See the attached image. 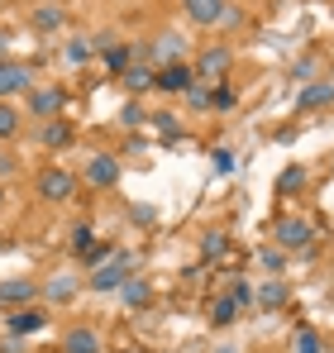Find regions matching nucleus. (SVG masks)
I'll return each mask as SVG.
<instances>
[{
    "label": "nucleus",
    "instance_id": "1",
    "mask_svg": "<svg viewBox=\"0 0 334 353\" xmlns=\"http://www.w3.org/2000/svg\"><path fill=\"white\" fill-rule=\"evenodd\" d=\"M124 277H134V253H110L106 263H96V268H91L86 287H91V292H119V287H124Z\"/></svg>",
    "mask_w": 334,
    "mask_h": 353
},
{
    "label": "nucleus",
    "instance_id": "23",
    "mask_svg": "<svg viewBox=\"0 0 334 353\" xmlns=\"http://www.w3.org/2000/svg\"><path fill=\"white\" fill-rule=\"evenodd\" d=\"M91 53H96V48H91L86 39H67V48H62V58L72 62V67H81V62H91Z\"/></svg>",
    "mask_w": 334,
    "mask_h": 353
},
{
    "label": "nucleus",
    "instance_id": "26",
    "mask_svg": "<svg viewBox=\"0 0 334 353\" xmlns=\"http://www.w3.org/2000/svg\"><path fill=\"white\" fill-rule=\"evenodd\" d=\"M306 186V168H286V172L277 176V191L286 196V191H301Z\"/></svg>",
    "mask_w": 334,
    "mask_h": 353
},
{
    "label": "nucleus",
    "instance_id": "35",
    "mask_svg": "<svg viewBox=\"0 0 334 353\" xmlns=\"http://www.w3.org/2000/svg\"><path fill=\"white\" fill-rule=\"evenodd\" d=\"M119 119H124V124H144V110H139V105H124Z\"/></svg>",
    "mask_w": 334,
    "mask_h": 353
},
{
    "label": "nucleus",
    "instance_id": "29",
    "mask_svg": "<svg viewBox=\"0 0 334 353\" xmlns=\"http://www.w3.org/2000/svg\"><path fill=\"white\" fill-rule=\"evenodd\" d=\"M72 248H77V253H81V258H86V253H91V248H96V234H91V230H86V225H77V230H72Z\"/></svg>",
    "mask_w": 334,
    "mask_h": 353
},
{
    "label": "nucleus",
    "instance_id": "36",
    "mask_svg": "<svg viewBox=\"0 0 334 353\" xmlns=\"http://www.w3.org/2000/svg\"><path fill=\"white\" fill-rule=\"evenodd\" d=\"M263 268L268 272H282V253H263Z\"/></svg>",
    "mask_w": 334,
    "mask_h": 353
},
{
    "label": "nucleus",
    "instance_id": "22",
    "mask_svg": "<svg viewBox=\"0 0 334 353\" xmlns=\"http://www.w3.org/2000/svg\"><path fill=\"white\" fill-rule=\"evenodd\" d=\"M34 29H43V34L62 29V5H39L34 10Z\"/></svg>",
    "mask_w": 334,
    "mask_h": 353
},
{
    "label": "nucleus",
    "instance_id": "30",
    "mask_svg": "<svg viewBox=\"0 0 334 353\" xmlns=\"http://www.w3.org/2000/svg\"><path fill=\"white\" fill-rule=\"evenodd\" d=\"M234 101H239V96H234L229 86H220V91L210 86V110H234Z\"/></svg>",
    "mask_w": 334,
    "mask_h": 353
},
{
    "label": "nucleus",
    "instance_id": "6",
    "mask_svg": "<svg viewBox=\"0 0 334 353\" xmlns=\"http://www.w3.org/2000/svg\"><path fill=\"white\" fill-rule=\"evenodd\" d=\"M229 48H206V53H201V58H196V67H191V72H196V81H215V77H224V72H229Z\"/></svg>",
    "mask_w": 334,
    "mask_h": 353
},
{
    "label": "nucleus",
    "instance_id": "19",
    "mask_svg": "<svg viewBox=\"0 0 334 353\" xmlns=\"http://www.w3.org/2000/svg\"><path fill=\"white\" fill-rule=\"evenodd\" d=\"M119 296H124V305H148V296H153V287H148L144 277H124V287H119Z\"/></svg>",
    "mask_w": 334,
    "mask_h": 353
},
{
    "label": "nucleus",
    "instance_id": "16",
    "mask_svg": "<svg viewBox=\"0 0 334 353\" xmlns=\"http://www.w3.org/2000/svg\"><path fill=\"white\" fill-rule=\"evenodd\" d=\"M39 292L48 296V301H72V296L81 292V282H77V277H67V272H57L53 282H43V287H39Z\"/></svg>",
    "mask_w": 334,
    "mask_h": 353
},
{
    "label": "nucleus",
    "instance_id": "27",
    "mask_svg": "<svg viewBox=\"0 0 334 353\" xmlns=\"http://www.w3.org/2000/svg\"><path fill=\"white\" fill-rule=\"evenodd\" d=\"M244 24V5H229L224 0V10H220V19H215V29H239Z\"/></svg>",
    "mask_w": 334,
    "mask_h": 353
},
{
    "label": "nucleus",
    "instance_id": "25",
    "mask_svg": "<svg viewBox=\"0 0 334 353\" xmlns=\"http://www.w3.org/2000/svg\"><path fill=\"white\" fill-rule=\"evenodd\" d=\"M10 134H19V110L10 101H0V139H10Z\"/></svg>",
    "mask_w": 334,
    "mask_h": 353
},
{
    "label": "nucleus",
    "instance_id": "14",
    "mask_svg": "<svg viewBox=\"0 0 334 353\" xmlns=\"http://www.w3.org/2000/svg\"><path fill=\"white\" fill-rule=\"evenodd\" d=\"M181 10H186V19H191V24H201V29H215V19H220L224 0H181Z\"/></svg>",
    "mask_w": 334,
    "mask_h": 353
},
{
    "label": "nucleus",
    "instance_id": "15",
    "mask_svg": "<svg viewBox=\"0 0 334 353\" xmlns=\"http://www.w3.org/2000/svg\"><path fill=\"white\" fill-rule=\"evenodd\" d=\"M39 143H43V148H67V143H72V124H67L62 115H57V119H43Z\"/></svg>",
    "mask_w": 334,
    "mask_h": 353
},
{
    "label": "nucleus",
    "instance_id": "4",
    "mask_svg": "<svg viewBox=\"0 0 334 353\" xmlns=\"http://www.w3.org/2000/svg\"><path fill=\"white\" fill-rule=\"evenodd\" d=\"M29 110L39 119H57L67 110V86H39V91L29 96Z\"/></svg>",
    "mask_w": 334,
    "mask_h": 353
},
{
    "label": "nucleus",
    "instance_id": "20",
    "mask_svg": "<svg viewBox=\"0 0 334 353\" xmlns=\"http://www.w3.org/2000/svg\"><path fill=\"white\" fill-rule=\"evenodd\" d=\"M129 62H134V43H110V48H106V67H110V72L124 77V72H129Z\"/></svg>",
    "mask_w": 334,
    "mask_h": 353
},
{
    "label": "nucleus",
    "instance_id": "40",
    "mask_svg": "<svg viewBox=\"0 0 334 353\" xmlns=\"http://www.w3.org/2000/svg\"><path fill=\"white\" fill-rule=\"evenodd\" d=\"M0 205H5V186H0Z\"/></svg>",
    "mask_w": 334,
    "mask_h": 353
},
{
    "label": "nucleus",
    "instance_id": "21",
    "mask_svg": "<svg viewBox=\"0 0 334 353\" xmlns=\"http://www.w3.org/2000/svg\"><path fill=\"white\" fill-rule=\"evenodd\" d=\"M234 315H239V301L234 296H215L210 301V325H234Z\"/></svg>",
    "mask_w": 334,
    "mask_h": 353
},
{
    "label": "nucleus",
    "instance_id": "2",
    "mask_svg": "<svg viewBox=\"0 0 334 353\" xmlns=\"http://www.w3.org/2000/svg\"><path fill=\"white\" fill-rule=\"evenodd\" d=\"M153 86L167 91V96H186V91L196 86V72H191L186 62H172V67H158V72H153Z\"/></svg>",
    "mask_w": 334,
    "mask_h": 353
},
{
    "label": "nucleus",
    "instance_id": "39",
    "mask_svg": "<svg viewBox=\"0 0 334 353\" xmlns=\"http://www.w3.org/2000/svg\"><path fill=\"white\" fill-rule=\"evenodd\" d=\"M215 353H239V349H229V344H224V349H215Z\"/></svg>",
    "mask_w": 334,
    "mask_h": 353
},
{
    "label": "nucleus",
    "instance_id": "32",
    "mask_svg": "<svg viewBox=\"0 0 334 353\" xmlns=\"http://www.w3.org/2000/svg\"><path fill=\"white\" fill-rule=\"evenodd\" d=\"M153 124H158L163 134H181V124H177V115H172V110H158V115H153Z\"/></svg>",
    "mask_w": 334,
    "mask_h": 353
},
{
    "label": "nucleus",
    "instance_id": "3",
    "mask_svg": "<svg viewBox=\"0 0 334 353\" xmlns=\"http://www.w3.org/2000/svg\"><path fill=\"white\" fill-rule=\"evenodd\" d=\"M39 196L43 201H72L77 196V176L67 172V168H48V172L39 176Z\"/></svg>",
    "mask_w": 334,
    "mask_h": 353
},
{
    "label": "nucleus",
    "instance_id": "10",
    "mask_svg": "<svg viewBox=\"0 0 334 353\" xmlns=\"http://www.w3.org/2000/svg\"><path fill=\"white\" fill-rule=\"evenodd\" d=\"M24 86H34V72H29V62H0V96H14V91H24Z\"/></svg>",
    "mask_w": 334,
    "mask_h": 353
},
{
    "label": "nucleus",
    "instance_id": "18",
    "mask_svg": "<svg viewBox=\"0 0 334 353\" xmlns=\"http://www.w3.org/2000/svg\"><path fill=\"white\" fill-rule=\"evenodd\" d=\"M124 91H129V96H139V91H153V67H139V62H134V67L124 72Z\"/></svg>",
    "mask_w": 334,
    "mask_h": 353
},
{
    "label": "nucleus",
    "instance_id": "33",
    "mask_svg": "<svg viewBox=\"0 0 334 353\" xmlns=\"http://www.w3.org/2000/svg\"><path fill=\"white\" fill-rule=\"evenodd\" d=\"M215 172H220V176L234 172V153H229V148H215Z\"/></svg>",
    "mask_w": 334,
    "mask_h": 353
},
{
    "label": "nucleus",
    "instance_id": "28",
    "mask_svg": "<svg viewBox=\"0 0 334 353\" xmlns=\"http://www.w3.org/2000/svg\"><path fill=\"white\" fill-rule=\"evenodd\" d=\"M186 105H191V110H210V86H206V81H196V86L186 91Z\"/></svg>",
    "mask_w": 334,
    "mask_h": 353
},
{
    "label": "nucleus",
    "instance_id": "34",
    "mask_svg": "<svg viewBox=\"0 0 334 353\" xmlns=\"http://www.w3.org/2000/svg\"><path fill=\"white\" fill-rule=\"evenodd\" d=\"M234 301H239V305H248V301H253V287H248V282H234Z\"/></svg>",
    "mask_w": 334,
    "mask_h": 353
},
{
    "label": "nucleus",
    "instance_id": "7",
    "mask_svg": "<svg viewBox=\"0 0 334 353\" xmlns=\"http://www.w3.org/2000/svg\"><path fill=\"white\" fill-rule=\"evenodd\" d=\"M273 239H277L282 248L291 253V248H306V243L315 239V230H311L306 220H277V230H273Z\"/></svg>",
    "mask_w": 334,
    "mask_h": 353
},
{
    "label": "nucleus",
    "instance_id": "13",
    "mask_svg": "<svg viewBox=\"0 0 334 353\" xmlns=\"http://www.w3.org/2000/svg\"><path fill=\"white\" fill-rule=\"evenodd\" d=\"M181 53H186V39H181V34H158V43L148 48V58L158 62V67H172V62H181Z\"/></svg>",
    "mask_w": 334,
    "mask_h": 353
},
{
    "label": "nucleus",
    "instance_id": "9",
    "mask_svg": "<svg viewBox=\"0 0 334 353\" xmlns=\"http://www.w3.org/2000/svg\"><path fill=\"white\" fill-rule=\"evenodd\" d=\"M39 296V282L34 277H5L0 282V305H29Z\"/></svg>",
    "mask_w": 334,
    "mask_h": 353
},
{
    "label": "nucleus",
    "instance_id": "12",
    "mask_svg": "<svg viewBox=\"0 0 334 353\" xmlns=\"http://www.w3.org/2000/svg\"><path fill=\"white\" fill-rule=\"evenodd\" d=\"M320 105H334V86L330 81H306L296 91V110H320Z\"/></svg>",
    "mask_w": 334,
    "mask_h": 353
},
{
    "label": "nucleus",
    "instance_id": "24",
    "mask_svg": "<svg viewBox=\"0 0 334 353\" xmlns=\"http://www.w3.org/2000/svg\"><path fill=\"white\" fill-rule=\"evenodd\" d=\"M201 253H206V258H224V253H229V239H224L220 230H210V234L201 239Z\"/></svg>",
    "mask_w": 334,
    "mask_h": 353
},
{
    "label": "nucleus",
    "instance_id": "8",
    "mask_svg": "<svg viewBox=\"0 0 334 353\" xmlns=\"http://www.w3.org/2000/svg\"><path fill=\"white\" fill-rule=\"evenodd\" d=\"M5 325H10V334H19V339H24V334H39V330L48 325V310H39V305H19Z\"/></svg>",
    "mask_w": 334,
    "mask_h": 353
},
{
    "label": "nucleus",
    "instance_id": "31",
    "mask_svg": "<svg viewBox=\"0 0 334 353\" xmlns=\"http://www.w3.org/2000/svg\"><path fill=\"white\" fill-rule=\"evenodd\" d=\"M258 296H263V305H282V301H286V287H282V282H268Z\"/></svg>",
    "mask_w": 334,
    "mask_h": 353
},
{
    "label": "nucleus",
    "instance_id": "5",
    "mask_svg": "<svg viewBox=\"0 0 334 353\" xmlns=\"http://www.w3.org/2000/svg\"><path fill=\"white\" fill-rule=\"evenodd\" d=\"M86 181L91 186H115L119 181V158L115 153H91L86 158Z\"/></svg>",
    "mask_w": 334,
    "mask_h": 353
},
{
    "label": "nucleus",
    "instance_id": "11",
    "mask_svg": "<svg viewBox=\"0 0 334 353\" xmlns=\"http://www.w3.org/2000/svg\"><path fill=\"white\" fill-rule=\"evenodd\" d=\"M62 353H101V334L91 325H72L62 334Z\"/></svg>",
    "mask_w": 334,
    "mask_h": 353
},
{
    "label": "nucleus",
    "instance_id": "37",
    "mask_svg": "<svg viewBox=\"0 0 334 353\" xmlns=\"http://www.w3.org/2000/svg\"><path fill=\"white\" fill-rule=\"evenodd\" d=\"M0 353H24V344H19V334H10V339L0 344Z\"/></svg>",
    "mask_w": 334,
    "mask_h": 353
},
{
    "label": "nucleus",
    "instance_id": "38",
    "mask_svg": "<svg viewBox=\"0 0 334 353\" xmlns=\"http://www.w3.org/2000/svg\"><path fill=\"white\" fill-rule=\"evenodd\" d=\"M5 53H10V34L0 29V62H5Z\"/></svg>",
    "mask_w": 334,
    "mask_h": 353
},
{
    "label": "nucleus",
    "instance_id": "17",
    "mask_svg": "<svg viewBox=\"0 0 334 353\" xmlns=\"http://www.w3.org/2000/svg\"><path fill=\"white\" fill-rule=\"evenodd\" d=\"M291 353H325V339H320V330H311V325H296V334H291Z\"/></svg>",
    "mask_w": 334,
    "mask_h": 353
}]
</instances>
